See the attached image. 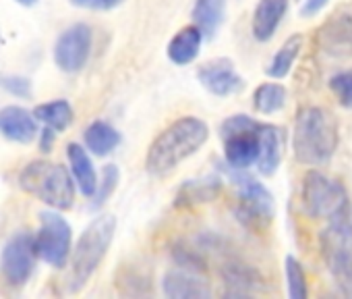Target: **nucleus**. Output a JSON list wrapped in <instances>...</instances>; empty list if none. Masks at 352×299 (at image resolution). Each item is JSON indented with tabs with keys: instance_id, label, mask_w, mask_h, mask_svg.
Here are the masks:
<instances>
[{
	"instance_id": "1",
	"label": "nucleus",
	"mask_w": 352,
	"mask_h": 299,
	"mask_svg": "<svg viewBox=\"0 0 352 299\" xmlns=\"http://www.w3.org/2000/svg\"><path fill=\"white\" fill-rule=\"evenodd\" d=\"M210 139V127L197 116H181L170 123L149 145L145 169L153 177H166L187 158L197 154Z\"/></svg>"
},
{
	"instance_id": "2",
	"label": "nucleus",
	"mask_w": 352,
	"mask_h": 299,
	"mask_svg": "<svg viewBox=\"0 0 352 299\" xmlns=\"http://www.w3.org/2000/svg\"><path fill=\"white\" fill-rule=\"evenodd\" d=\"M338 147V125L336 118L319 108L307 106L296 114L292 150L298 163L307 167L327 165Z\"/></svg>"
},
{
	"instance_id": "3",
	"label": "nucleus",
	"mask_w": 352,
	"mask_h": 299,
	"mask_svg": "<svg viewBox=\"0 0 352 299\" xmlns=\"http://www.w3.org/2000/svg\"><path fill=\"white\" fill-rule=\"evenodd\" d=\"M114 233H116V218L112 214H102L87 225V229L81 233L75 247L71 249V264L67 274L69 293H77L87 285V280L94 276V272L106 258Z\"/></svg>"
},
{
	"instance_id": "4",
	"label": "nucleus",
	"mask_w": 352,
	"mask_h": 299,
	"mask_svg": "<svg viewBox=\"0 0 352 299\" xmlns=\"http://www.w3.org/2000/svg\"><path fill=\"white\" fill-rule=\"evenodd\" d=\"M23 192L54 210H69L75 202V183L63 165L50 161H32L19 175Z\"/></svg>"
},
{
	"instance_id": "5",
	"label": "nucleus",
	"mask_w": 352,
	"mask_h": 299,
	"mask_svg": "<svg viewBox=\"0 0 352 299\" xmlns=\"http://www.w3.org/2000/svg\"><path fill=\"white\" fill-rule=\"evenodd\" d=\"M321 251L336 282L352 295V206L321 233Z\"/></svg>"
},
{
	"instance_id": "6",
	"label": "nucleus",
	"mask_w": 352,
	"mask_h": 299,
	"mask_svg": "<svg viewBox=\"0 0 352 299\" xmlns=\"http://www.w3.org/2000/svg\"><path fill=\"white\" fill-rule=\"evenodd\" d=\"M226 173L232 185L239 189V204H236L239 220L249 229L261 231L263 227H267L274 218V196L270 194V189L263 183H259L255 177L245 173V169L228 167Z\"/></svg>"
},
{
	"instance_id": "7",
	"label": "nucleus",
	"mask_w": 352,
	"mask_h": 299,
	"mask_svg": "<svg viewBox=\"0 0 352 299\" xmlns=\"http://www.w3.org/2000/svg\"><path fill=\"white\" fill-rule=\"evenodd\" d=\"M302 204L309 216L333 220L342 216L348 208V196L340 181L319 173L309 171L302 179Z\"/></svg>"
},
{
	"instance_id": "8",
	"label": "nucleus",
	"mask_w": 352,
	"mask_h": 299,
	"mask_svg": "<svg viewBox=\"0 0 352 299\" xmlns=\"http://www.w3.org/2000/svg\"><path fill=\"white\" fill-rule=\"evenodd\" d=\"M257 125L259 123L247 114H232L222 123L220 133L224 139V158L228 167L249 169L257 163Z\"/></svg>"
},
{
	"instance_id": "9",
	"label": "nucleus",
	"mask_w": 352,
	"mask_h": 299,
	"mask_svg": "<svg viewBox=\"0 0 352 299\" xmlns=\"http://www.w3.org/2000/svg\"><path fill=\"white\" fill-rule=\"evenodd\" d=\"M73 249V231L65 216L54 208L40 212V229L34 237L36 258L54 268H63Z\"/></svg>"
},
{
	"instance_id": "10",
	"label": "nucleus",
	"mask_w": 352,
	"mask_h": 299,
	"mask_svg": "<svg viewBox=\"0 0 352 299\" xmlns=\"http://www.w3.org/2000/svg\"><path fill=\"white\" fill-rule=\"evenodd\" d=\"M36 268L34 235L28 231L15 233L0 251V274L11 287H23Z\"/></svg>"
},
{
	"instance_id": "11",
	"label": "nucleus",
	"mask_w": 352,
	"mask_h": 299,
	"mask_svg": "<svg viewBox=\"0 0 352 299\" xmlns=\"http://www.w3.org/2000/svg\"><path fill=\"white\" fill-rule=\"evenodd\" d=\"M94 34L85 23H75L67 28L54 44V63L63 73H79L91 52Z\"/></svg>"
},
{
	"instance_id": "12",
	"label": "nucleus",
	"mask_w": 352,
	"mask_h": 299,
	"mask_svg": "<svg viewBox=\"0 0 352 299\" xmlns=\"http://www.w3.org/2000/svg\"><path fill=\"white\" fill-rule=\"evenodd\" d=\"M199 83L214 96H232L245 87V79L239 75L230 59H214L197 69Z\"/></svg>"
},
{
	"instance_id": "13",
	"label": "nucleus",
	"mask_w": 352,
	"mask_h": 299,
	"mask_svg": "<svg viewBox=\"0 0 352 299\" xmlns=\"http://www.w3.org/2000/svg\"><path fill=\"white\" fill-rule=\"evenodd\" d=\"M162 289L172 299H208L212 297L210 282L191 268H172L162 278Z\"/></svg>"
},
{
	"instance_id": "14",
	"label": "nucleus",
	"mask_w": 352,
	"mask_h": 299,
	"mask_svg": "<svg viewBox=\"0 0 352 299\" xmlns=\"http://www.w3.org/2000/svg\"><path fill=\"white\" fill-rule=\"evenodd\" d=\"M257 141H259V154H257V169L261 175L272 177L284 154V131L270 123L257 125Z\"/></svg>"
},
{
	"instance_id": "15",
	"label": "nucleus",
	"mask_w": 352,
	"mask_h": 299,
	"mask_svg": "<svg viewBox=\"0 0 352 299\" xmlns=\"http://www.w3.org/2000/svg\"><path fill=\"white\" fill-rule=\"evenodd\" d=\"M0 135L17 143H32L38 135V121L34 112L23 106L0 108Z\"/></svg>"
},
{
	"instance_id": "16",
	"label": "nucleus",
	"mask_w": 352,
	"mask_h": 299,
	"mask_svg": "<svg viewBox=\"0 0 352 299\" xmlns=\"http://www.w3.org/2000/svg\"><path fill=\"white\" fill-rule=\"evenodd\" d=\"M286 11H288V0H259L253 13V23H251L255 40L259 42L272 40Z\"/></svg>"
},
{
	"instance_id": "17",
	"label": "nucleus",
	"mask_w": 352,
	"mask_h": 299,
	"mask_svg": "<svg viewBox=\"0 0 352 299\" xmlns=\"http://www.w3.org/2000/svg\"><path fill=\"white\" fill-rule=\"evenodd\" d=\"M67 158L71 165V173L75 177V185L79 187V192L87 198H91L96 194L98 187V173L96 167L87 154V150L79 143H69L67 145Z\"/></svg>"
},
{
	"instance_id": "18",
	"label": "nucleus",
	"mask_w": 352,
	"mask_h": 299,
	"mask_svg": "<svg viewBox=\"0 0 352 299\" xmlns=\"http://www.w3.org/2000/svg\"><path fill=\"white\" fill-rule=\"evenodd\" d=\"M201 42H204V34L199 32L197 25H187L183 30L176 32V36L170 40L168 44V59L179 65V67H185L189 63H193L201 50Z\"/></svg>"
},
{
	"instance_id": "19",
	"label": "nucleus",
	"mask_w": 352,
	"mask_h": 299,
	"mask_svg": "<svg viewBox=\"0 0 352 299\" xmlns=\"http://www.w3.org/2000/svg\"><path fill=\"white\" fill-rule=\"evenodd\" d=\"M319 40L323 44V52L329 54H350L352 52V19L348 15H336L329 23L321 28Z\"/></svg>"
},
{
	"instance_id": "20",
	"label": "nucleus",
	"mask_w": 352,
	"mask_h": 299,
	"mask_svg": "<svg viewBox=\"0 0 352 299\" xmlns=\"http://www.w3.org/2000/svg\"><path fill=\"white\" fill-rule=\"evenodd\" d=\"M222 189V181L220 177H204V179H191L185 181L176 194V206H197V204H206L212 202L220 196Z\"/></svg>"
},
{
	"instance_id": "21",
	"label": "nucleus",
	"mask_w": 352,
	"mask_h": 299,
	"mask_svg": "<svg viewBox=\"0 0 352 299\" xmlns=\"http://www.w3.org/2000/svg\"><path fill=\"white\" fill-rule=\"evenodd\" d=\"M195 25L206 38H212L226 17V0H195L193 13H191Z\"/></svg>"
},
{
	"instance_id": "22",
	"label": "nucleus",
	"mask_w": 352,
	"mask_h": 299,
	"mask_svg": "<svg viewBox=\"0 0 352 299\" xmlns=\"http://www.w3.org/2000/svg\"><path fill=\"white\" fill-rule=\"evenodd\" d=\"M222 278H224L226 295H232V297L249 295V293H253L255 287H259L257 272L253 268H249L247 264H239V262L226 264L222 268Z\"/></svg>"
},
{
	"instance_id": "23",
	"label": "nucleus",
	"mask_w": 352,
	"mask_h": 299,
	"mask_svg": "<svg viewBox=\"0 0 352 299\" xmlns=\"http://www.w3.org/2000/svg\"><path fill=\"white\" fill-rule=\"evenodd\" d=\"M85 147L96 156H108L112 150L120 143V133L106 121H94L85 133Z\"/></svg>"
},
{
	"instance_id": "24",
	"label": "nucleus",
	"mask_w": 352,
	"mask_h": 299,
	"mask_svg": "<svg viewBox=\"0 0 352 299\" xmlns=\"http://www.w3.org/2000/svg\"><path fill=\"white\" fill-rule=\"evenodd\" d=\"M300 48H302V36H298V34L290 36V38L280 46V50L274 54V59H272L270 65L265 67V73H267L272 79H284V77L290 73L292 65L296 63V59H298V54H300Z\"/></svg>"
},
{
	"instance_id": "25",
	"label": "nucleus",
	"mask_w": 352,
	"mask_h": 299,
	"mask_svg": "<svg viewBox=\"0 0 352 299\" xmlns=\"http://www.w3.org/2000/svg\"><path fill=\"white\" fill-rule=\"evenodd\" d=\"M34 116L52 131H65L73 123V106L67 100H52L36 106Z\"/></svg>"
},
{
	"instance_id": "26",
	"label": "nucleus",
	"mask_w": 352,
	"mask_h": 299,
	"mask_svg": "<svg viewBox=\"0 0 352 299\" xmlns=\"http://www.w3.org/2000/svg\"><path fill=\"white\" fill-rule=\"evenodd\" d=\"M288 92L282 83H261L253 94V106L261 114H274L286 106Z\"/></svg>"
},
{
	"instance_id": "27",
	"label": "nucleus",
	"mask_w": 352,
	"mask_h": 299,
	"mask_svg": "<svg viewBox=\"0 0 352 299\" xmlns=\"http://www.w3.org/2000/svg\"><path fill=\"white\" fill-rule=\"evenodd\" d=\"M286 282H288V295L292 299H305L307 297V276L302 264L294 258H286Z\"/></svg>"
},
{
	"instance_id": "28",
	"label": "nucleus",
	"mask_w": 352,
	"mask_h": 299,
	"mask_svg": "<svg viewBox=\"0 0 352 299\" xmlns=\"http://www.w3.org/2000/svg\"><path fill=\"white\" fill-rule=\"evenodd\" d=\"M118 181H120V171L116 165H106L104 171H102V181H98V187H96V202L94 206L100 208L118 187Z\"/></svg>"
},
{
	"instance_id": "29",
	"label": "nucleus",
	"mask_w": 352,
	"mask_h": 299,
	"mask_svg": "<svg viewBox=\"0 0 352 299\" xmlns=\"http://www.w3.org/2000/svg\"><path fill=\"white\" fill-rule=\"evenodd\" d=\"M329 87L338 96L342 106L352 108V71H344V73L333 75L329 79Z\"/></svg>"
},
{
	"instance_id": "30",
	"label": "nucleus",
	"mask_w": 352,
	"mask_h": 299,
	"mask_svg": "<svg viewBox=\"0 0 352 299\" xmlns=\"http://www.w3.org/2000/svg\"><path fill=\"white\" fill-rule=\"evenodd\" d=\"M0 85H3L9 94H13L15 98H32V81L28 77L3 75L0 77Z\"/></svg>"
},
{
	"instance_id": "31",
	"label": "nucleus",
	"mask_w": 352,
	"mask_h": 299,
	"mask_svg": "<svg viewBox=\"0 0 352 299\" xmlns=\"http://www.w3.org/2000/svg\"><path fill=\"white\" fill-rule=\"evenodd\" d=\"M79 9H91V11H110L122 5L124 0H71Z\"/></svg>"
},
{
	"instance_id": "32",
	"label": "nucleus",
	"mask_w": 352,
	"mask_h": 299,
	"mask_svg": "<svg viewBox=\"0 0 352 299\" xmlns=\"http://www.w3.org/2000/svg\"><path fill=\"white\" fill-rule=\"evenodd\" d=\"M329 3V0H305L302 7H300V15L302 17H313L317 15L325 5Z\"/></svg>"
},
{
	"instance_id": "33",
	"label": "nucleus",
	"mask_w": 352,
	"mask_h": 299,
	"mask_svg": "<svg viewBox=\"0 0 352 299\" xmlns=\"http://www.w3.org/2000/svg\"><path fill=\"white\" fill-rule=\"evenodd\" d=\"M52 145H54V131L50 127H46L40 133V147H42V152H50Z\"/></svg>"
},
{
	"instance_id": "34",
	"label": "nucleus",
	"mask_w": 352,
	"mask_h": 299,
	"mask_svg": "<svg viewBox=\"0 0 352 299\" xmlns=\"http://www.w3.org/2000/svg\"><path fill=\"white\" fill-rule=\"evenodd\" d=\"M15 3H19V5H23V7H34L38 0H15Z\"/></svg>"
}]
</instances>
